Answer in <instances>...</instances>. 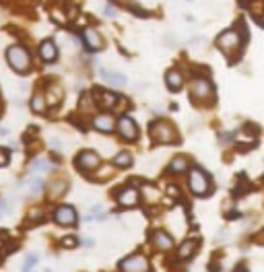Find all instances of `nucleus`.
I'll return each instance as SVG.
<instances>
[{
  "label": "nucleus",
  "instance_id": "obj_1",
  "mask_svg": "<svg viewBox=\"0 0 264 272\" xmlns=\"http://www.w3.org/2000/svg\"><path fill=\"white\" fill-rule=\"evenodd\" d=\"M151 138L159 145H175V140H178V130L173 128L171 122L155 120L151 124Z\"/></svg>",
  "mask_w": 264,
  "mask_h": 272
},
{
  "label": "nucleus",
  "instance_id": "obj_2",
  "mask_svg": "<svg viewBox=\"0 0 264 272\" xmlns=\"http://www.w3.org/2000/svg\"><path fill=\"white\" fill-rule=\"evenodd\" d=\"M6 60H8V64H11V68L19 74L27 73V70L31 68V56L23 46H11L8 48L6 50Z\"/></svg>",
  "mask_w": 264,
  "mask_h": 272
},
{
  "label": "nucleus",
  "instance_id": "obj_3",
  "mask_svg": "<svg viewBox=\"0 0 264 272\" xmlns=\"http://www.w3.org/2000/svg\"><path fill=\"white\" fill-rule=\"evenodd\" d=\"M217 46L221 48L227 56H233L244 46V35L240 29H227L217 37Z\"/></svg>",
  "mask_w": 264,
  "mask_h": 272
},
{
  "label": "nucleus",
  "instance_id": "obj_4",
  "mask_svg": "<svg viewBox=\"0 0 264 272\" xmlns=\"http://www.w3.org/2000/svg\"><path fill=\"white\" fill-rule=\"evenodd\" d=\"M188 186H190V192L196 196H207L208 190H210V180L208 175L202 171L200 167H192L188 171Z\"/></svg>",
  "mask_w": 264,
  "mask_h": 272
},
{
  "label": "nucleus",
  "instance_id": "obj_5",
  "mask_svg": "<svg viewBox=\"0 0 264 272\" xmlns=\"http://www.w3.org/2000/svg\"><path fill=\"white\" fill-rule=\"evenodd\" d=\"M192 99L200 103L213 99V83L207 76H196L192 81Z\"/></svg>",
  "mask_w": 264,
  "mask_h": 272
},
{
  "label": "nucleus",
  "instance_id": "obj_6",
  "mask_svg": "<svg viewBox=\"0 0 264 272\" xmlns=\"http://www.w3.org/2000/svg\"><path fill=\"white\" fill-rule=\"evenodd\" d=\"M149 260L143 254H132L120 262V272H149Z\"/></svg>",
  "mask_w": 264,
  "mask_h": 272
},
{
  "label": "nucleus",
  "instance_id": "obj_7",
  "mask_svg": "<svg viewBox=\"0 0 264 272\" xmlns=\"http://www.w3.org/2000/svg\"><path fill=\"white\" fill-rule=\"evenodd\" d=\"M97 167H101V159L97 153L93 151H83L76 155V169L85 173H93Z\"/></svg>",
  "mask_w": 264,
  "mask_h": 272
},
{
  "label": "nucleus",
  "instance_id": "obj_8",
  "mask_svg": "<svg viewBox=\"0 0 264 272\" xmlns=\"http://www.w3.org/2000/svg\"><path fill=\"white\" fill-rule=\"evenodd\" d=\"M54 221L62 227H75L78 217H76V210L70 206V204H62L54 210Z\"/></svg>",
  "mask_w": 264,
  "mask_h": 272
},
{
  "label": "nucleus",
  "instance_id": "obj_9",
  "mask_svg": "<svg viewBox=\"0 0 264 272\" xmlns=\"http://www.w3.org/2000/svg\"><path fill=\"white\" fill-rule=\"evenodd\" d=\"M116 128H118L120 136L124 138V140H136L138 138V126H136V122L132 120V118H128V116H122L118 120Z\"/></svg>",
  "mask_w": 264,
  "mask_h": 272
},
{
  "label": "nucleus",
  "instance_id": "obj_10",
  "mask_svg": "<svg viewBox=\"0 0 264 272\" xmlns=\"http://www.w3.org/2000/svg\"><path fill=\"white\" fill-rule=\"evenodd\" d=\"M138 200H140V192H138L136 188H132V186L122 188V190L118 192V196H116V202H118L120 206H124V208L136 206Z\"/></svg>",
  "mask_w": 264,
  "mask_h": 272
},
{
  "label": "nucleus",
  "instance_id": "obj_11",
  "mask_svg": "<svg viewBox=\"0 0 264 272\" xmlns=\"http://www.w3.org/2000/svg\"><path fill=\"white\" fill-rule=\"evenodd\" d=\"M93 99H95V103H97L99 108L112 109V108H116V105H118L120 95L112 93V91H105V89H95L93 91Z\"/></svg>",
  "mask_w": 264,
  "mask_h": 272
},
{
  "label": "nucleus",
  "instance_id": "obj_12",
  "mask_svg": "<svg viewBox=\"0 0 264 272\" xmlns=\"http://www.w3.org/2000/svg\"><path fill=\"white\" fill-rule=\"evenodd\" d=\"M93 126L99 132H112L116 128V120H113L112 113H99V116L93 118Z\"/></svg>",
  "mask_w": 264,
  "mask_h": 272
},
{
  "label": "nucleus",
  "instance_id": "obj_13",
  "mask_svg": "<svg viewBox=\"0 0 264 272\" xmlns=\"http://www.w3.org/2000/svg\"><path fill=\"white\" fill-rule=\"evenodd\" d=\"M151 241H153L155 248H159L163 252L173 248V237H171L170 233H165V231H153L151 233Z\"/></svg>",
  "mask_w": 264,
  "mask_h": 272
},
{
  "label": "nucleus",
  "instance_id": "obj_14",
  "mask_svg": "<svg viewBox=\"0 0 264 272\" xmlns=\"http://www.w3.org/2000/svg\"><path fill=\"white\" fill-rule=\"evenodd\" d=\"M39 56L43 62H56V58H58V48H56V43L52 41V39H46L39 46Z\"/></svg>",
  "mask_w": 264,
  "mask_h": 272
},
{
  "label": "nucleus",
  "instance_id": "obj_15",
  "mask_svg": "<svg viewBox=\"0 0 264 272\" xmlns=\"http://www.w3.org/2000/svg\"><path fill=\"white\" fill-rule=\"evenodd\" d=\"M83 37H85V43H87V48H89V50H101L103 39H101V35H99L97 29L87 27V29L83 31Z\"/></svg>",
  "mask_w": 264,
  "mask_h": 272
},
{
  "label": "nucleus",
  "instance_id": "obj_16",
  "mask_svg": "<svg viewBox=\"0 0 264 272\" xmlns=\"http://www.w3.org/2000/svg\"><path fill=\"white\" fill-rule=\"evenodd\" d=\"M165 83L171 91H180L184 85V76L178 68H171V70H167V74H165Z\"/></svg>",
  "mask_w": 264,
  "mask_h": 272
},
{
  "label": "nucleus",
  "instance_id": "obj_17",
  "mask_svg": "<svg viewBox=\"0 0 264 272\" xmlns=\"http://www.w3.org/2000/svg\"><path fill=\"white\" fill-rule=\"evenodd\" d=\"M198 250V241L196 239H186V241H182V245L178 248V258L180 260H188L194 256V252Z\"/></svg>",
  "mask_w": 264,
  "mask_h": 272
},
{
  "label": "nucleus",
  "instance_id": "obj_18",
  "mask_svg": "<svg viewBox=\"0 0 264 272\" xmlns=\"http://www.w3.org/2000/svg\"><path fill=\"white\" fill-rule=\"evenodd\" d=\"M99 74L103 76V81L108 83V85H112V87H118V89H122V87L126 85V78L122 76V74H118V73H112V70H105V68H101V70H99Z\"/></svg>",
  "mask_w": 264,
  "mask_h": 272
},
{
  "label": "nucleus",
  "instance_id": "obj_19",
  "mask_svg": "<svg viewBox=\"0 0 264 272\" xmlns=\"http://www.w3.org/2000/svg\"><path fill=\"white\" fill-rule=\"evenodd\" d=\"M25 190H27V196H38L39 192L43 190V180H41V175L31 173V178L25 181Z\"/></svg>",
  "mask_w": 264,
  "mask_h": 272
},
{
  "label": "nucleus",
  "instance_id": "obj_20",
  "mask_svg": "<svg viewBox=\"0 0 264 272\" xmlns=\"http://www.w3.org/2000/svg\"><path fill=\"white\" fill-rule=\"evenodd\" d=\"M29 169H31V173L39 175L41 171H50V169H52V163H50L48 159H43V157H38V159H33V161H31Z\"/></svg>",
  "mask_w": 264,
  "mask_h": 272
},
{
  "label": "nucleus",
  "instance_id": "obj_21",
  "mask_svg": "<svg viewBox=\"0 0 264 272\" xmlns=\"http://www.w3.org/2000/svg\"><path fill=\"white\" fill-rule=\"evenodd\" d=\"M132 159H134V157H132V153L122 151V153L116 155V159H113V165H116V167H120V169H126V167H130V165H132Z\"/></svg>",
  "mask_w": 264,
  "mask_h": 272
},
{
  "label": "nucleus",
  "instance_id": "obj_22",
  "mask_svg": "<svg viewBox=\"0 0 264 272\" xmlns=\"http://www.w3.org/2000/svg\"><path fill=\"white\" fill-rule=\"evenodd\" d=\"M188 169V159L186 157H173V161L170 163V171L171 173H182Z\"/></svg>",
  "mask_w": 264,
  "mask_h": 272
},
{
  "label": "nucleus",
  "instance_id": "obj_23",
  "mask_svg": "<svg viewBox=\"0 0 264 272\" xmlns=\"http://www.w3.org/2000/svg\"><path fill=\"white\" fill-rule=\"evenodd\" d=\"M31 109L35 113H43V111H46V97H43L41 93H35L31 97Z\"/></svg>",
  "mask_w": 264,
  "mask_h": 272
},
{
  "label": "nucleus",
  "instance_id": "obj_24",
  "mask_svg": "<svg viewBox=\"0 0 264 272\" xmlns=\"http://www.w3.org/2000/svg\"><path fill=\"white\" fill-rule=\"evenodd\" d=\"M143 194H145V200H147V202H159V198H161V194H159V192H157L153 186H145L143 188Z\"/></svg>",
  "mask_w": 264,
  "mask_h": 272
},
{
  "label": "nucleus",
  "instance_id": "obj_25",
  "mask_svg": "<svg viewBox=\"0 0 264 272\" xmlns=\"http://www.w3.org/2000/svg\"><path fill=\"white\" fill-rule=\"evenodd\" d=\"M50 93H52V99H48L50 105H56L60 99H62V89H60L58 85H52V87H50Z\"/></svg>",
  "mask_w": 264,
  "mask_h": 272
},
{
  "label": "nucleus",
  "instance_id": "obj_26",
  "mask_svg": "<svg viewBox=\"0 0 264 272\" xmlns=\"http://www.w3.org/2000/svg\"><path fill=\"white\" fill-rule=\"evenodd\" d=\"M39 262V258L35 256V254H31V256H27V260H25V264H23V272H31V268L35 266Z\"/></svg>",
  "mask_w": 264,
  "mask_h": 272
},
{
  "label": "nucleus",
  "instance_id": "obj_27",
  "mask_svg": "<svg viewBox=\"0 0 264 272\" xmlns=\"http://www.w3.org/2000/svg\"><path fill=\"white\" fill-rule=\"evenodd\" d=\"M8 213H11V202L8 200H0V218H4Z\"/></svg>",
  "mask_w": 264,
  "mask_h": 272
},
{
  "label": "nucleus",
  "instance_id": "obj_28",
  "mask_svg": "<svg viewBox=\"0 0 264 272\" xmlns=\"http://www.w3.org/2000/svg\"><path fill=\"white\" fill-rule=\"evenodd\" d=\"M6 163H8V151H4V148H0V167H4Z\"/></svg>",
  "mask_w": 264,
  "mask_h": 272
},
{
  "label": "nucleus",
  "instance_id": "obj_29",
  "mask_svg": "<svg viewBox=\"0 0 264 272\" xmlns=\"http://www.w3.org/2000/svg\"><path fill=\"white\" fill-rule=\"evenodd\" d=\"M62 245H64V248H76V239L75 237H66L62 241Z\"/></svg>",
  "mask_w": 264,
  "mask_h": 272
},
{
  "label": "nucleus",
  "instance_id": "obj_30",
  "mask_svg": "<svg viewBox=\"0 0 264 272\" xmlns=\"http://www.w3.org/2000/svg\"><path fill=\"white\" fill-rule=\"evenodd\" d=\"M105 15H108V17H116V8H113V6H105Z\"/></svg>",
  "mask_w": 264,
  "mask_h": 272
},
{
  "label": "nucleus",
  "instance_id": "obj_31",
  "mask_svg": "<svg viewBox=\"0 0 264 272\" xmlns=\"http://www.w3.org/2000/svg\"><path fill=\"white\" fill-rule=\"evenodd\" d=\"M52 146H54L56 151H60V140H58V138H54V140H52Z\"/></svg>",
  "mask_w": 264,
  "mask_h": 272
},
{
  "label": "nucleus",
  "instance_id": "obj_32",
  "mask_svg": "<svg viewBox=\"0 0 264 272\" xmlns=\"http://www.w3.org/2000/svg\"><path fill=\"white\" fill-rule=\"evenodd\" d=\"M83 243H85V245H87V248H91V245H93V239H85V241H83Z\"/></svg>",
  "mask_w": 264,
  "mask_h": 272
}]
</instances>
